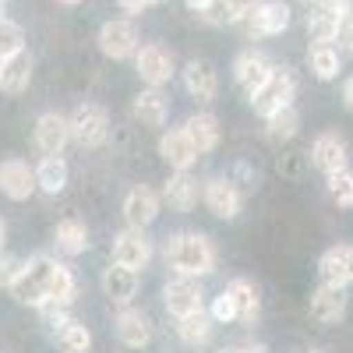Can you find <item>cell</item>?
Here are the masks:
<instances>
[{"label": "cell", "instance_id": "cell-22", "mask_svg": "<svg viewBox=\"0 0 353 353\" xmlns=\"http://www.w3.org/2000/svg\"><path fill=\"white\" fill-rule=\"evenodd\" d=\"M173 212H191L198 205V181L191 176V170H173V176L166 181L163 194H159Z\"/></svg>", "mask_w": 353, "mask_h": 353}, {"label": "cell", "instance_id": "cell-34", "mask_svg": "<svg viewBox=\"0 0 353 353\" xmlns=\"http://www.w3.org/2000/svg\"><path fill=\"white\" fill-rule=\"evenodd\" d=\"M241 11H244V0H212L198 18L209 21V25H237L241 21Z\"/></svg>", "mask_w": 353, "mask_h": 353}, {"label": "cell", "instance_id": "cell-47", "mask_svg": "<svg viewBox=\"0 0 353 353\" xmlns=\"http://www.w3.org/2000/svg\"><path fill=\"white\" fill-rule=\"evenodd\" d=\"M57 4H64V8H78V4H85V0H57Z\"/></svg>", "mask_w": 353, "mask_h": 353}, {"label": "cell", "instance_id": "cell-41", "mask_svg": "<svg viewBox=\"0 0 353 353\" xmlns=\"http://www.w3.org/2000/svg\"><path fill=\"white\" fill-rule=\"evenodd\" d=\"M311 8H325V11H332V14H343V11L353 8V0H314Z\"/></svg>", "mask_w": 353, "mask_h": 353}, {"label": "cell", "instance_id": "cell-38", "mask_svg": "<svg viewBox=\"0 0 353 353\" xmlns=\"http://www.w3.org/2000/svg\"><path fill=\"white\" fill-rule=\"evenodd\" d=\"M332 46H336L343 57H346V53H353V8L339 14V21H336V36H332Z\"/></svg>", "mask_w": 353, "mask_h": 353}, {"label": "cell", "instance_id": "cell-11", "mask_svg": "<svg viewBox=\"0 0 353 353\" xmlns=\"http://www.w3.org/2000/svg\"><path fill=\"white\" fill-rule=\"evenodd\" d=\"M32 141H36L39 156H61L64 145L71 141V121L64 113H43L36 121Z\"/></svg>", "mask_w": 353, "mask_h": 353}, {"label": "cell", "instance_id": "cell-51", "mask_svg": "<svg viewBox=\"0 0 353 353\" xmlns=\"http://www.w3.org/2000/svg\"><path fill=\"white\" fill-rule=\"evenodd\" d=\"M307 353H321V350H307Z\"/></svg>", "mask_w": 353, "mask_h": 353}, {"label": "cell", "instance_id": "cell-17", "mask_svg": "<svg viewBox=\"0 0 353 353\" xmlns=\"http://www.w3.org/2000/svg\"><path fill=\"white\" fill-rule=\"evenodd\" d=\"M113 325H117V339H121L124 346H131V350H141V346L152 343V318L145 311H138V307L124 304Z\"/></svg>", "mask_w": 353, "mask_h": 353}, {"label": "cell", "instance_id": "cell-1", "mask_svg": "<svg viewBox=\"0 0 353 353\" xmlns=\"http://www.w3.org/2000/svg\"><path fill=\"white\" fill-rule=\"evenodd\" d=\"M216 244L205 237V233H173V237L166 241V265L170 269H176L181 276H209L216 272Z\"/></svg>", "mask_w": 353, "mask_h": 353}, {"label": "cell", "instance_id": "cell-30", "mask_svg": "<svg viewBox=\"0 0 353 353\" xmlns=\"http://www.w3.org/2000/svg\"><path fill=\"white\" fill-rule=\"evenodd\" d=\"M307 68H311L314 78L332 81V78L343 71V53H339L332 43H314V46L307 50Z\"/></svg>", "mask_w": 353, "mask_h": 353}, {"label": "cell", "instance_id": "cell-6", "mask_svg": "<svg viewBox=\"0 0 353 353\" xmlns=\"http://www.w3.org/2000/svg\"><path fill=\"white\" fill-rule=\"evenodd\" d=\"M96 43H99V53L110 57V61H128V57H134L138 46H141L138 28H134V21H128V18H113V21H106V25L99 28Z\"/></svg>", "mask_w": 353, "mask_h": 353}, {"label": "cell", "instance_id": "cell-19", "mask_svg": "<svg viewBox=\"0 0 353 353\" xmlns=\"http://www.w3.org/2000/svg\"><path fill=\"white\" fill-rule=\"evenodd\" d=\"M318 276L321 283H336V286H353V244H336L321 254L318 261Z\"/></svg>", "mask_w": 353, "mask_h": 353}, {"label": "cell", "instance_id": "cell-10", "mask_svg": "<svg viewBox=\"0 0 353 353\" xmlns=\"http://www.w3.org/2000/svg\"><path fill=\"white\" fill-rule=\"evenodd\" d=\"M201 198H205V205H209V212L216 219H237L241 209H244V198H241L237 184H233L230 176H212V181H205Z\"/></svg>", "mask_w": 353, "mask_h": 353}, {"label": "cell", "instance_id": "cell-9", "mask_svg": "<svg viewBox=\"0 0 353 353\" xmlns=\"http://www.w3.org/2000/svg\"><path fill=\"white\" fill-rule=\"evenodd\" d=\"M113 261H121V265H128V269L141 272L145 265L152 261V241H149V233L138 230V226H128L124 233H117V237H113Z\"/></svg>", "mask_w": 353, "mask_h": 353}, {"label": "cell", "instance_id": "cell-45", "mask_svg": "<svg viewBox=\"0 0 353 353\" xmlns=\"http://www.w3.org/2000/svg\"><path fill=\"white\" fill-rule=\"evenodd\" d=\"M241 353H269L261 343H251V346H241Z\"/></svg>", "mask_w": 353, "mask_h": 353}, {"label": "cell", "instance_id": "cell-4", "mask_svg": "<svg viewBox=\"0 0 353 353\" xmlns=\"http://www.w3.org/2000/svg\"><path fill=\"white\" fill-rule=\"evenodd\" d=\"M293 99H297V78L290 74V68H272L269 81L251 96V106L258 117H272L276 110L293 106Z\"/></svg>", "mask_w": 353, "mask_h": 353}, {"label": "cell", "instance_id": "cell-18", "mask_svg": "<svg viewBox=\"0 0 353 353\" xmlns=\"http://www.w3.org/2000/svg\"><path fill=\"white\" fill-rule=\"evenodd\" d=\"M103 293L110 297V304H117V307L131 304L134 293H138V272L128 269V265H121V261H110L103 269Z\"/></svg>", "mask_w": 353, "mask_h": 353}, {"label": "cell", "instance_id": "cell-32", "mask_svg": "<svg viewBox=\"0 0 353 353\" xmlns=\"http://www.w3.org/2000/svg\"><path fill=\"white\" fill-rule=\"evenodd\" d=\"M78 297V283H74V272L71 265H53V276H50V290H46V304H61L68 307L71 301Z\"/></svg>", "mask_w": 353, "mask_h": 353}, {"label": "cell", "instance_id": "cell-40", "mask_svg": "<svg viewBox=\"0 0 353 353\" xmlns=\"http://www.w3.org/2000/svg\"><path fill=\"white\" fill-rule=\"evenodd\" d=\"M209 314L216 318V325H226V321H233V301H230V293H226V290L212 301V311H209Z\"/></svg>", "mask_w": 353, "mask_h": 353}, {"label": "cell", "instance_id": "cell-21", "mask_svg": "<svg viewBox=\"0 0 353 353\" xmlns=\"http://www.w3.org/2000/svg\"><path fill=\"white\" fill-rule=\"evenodd\" d=\"M159 156L166 159L170 170H191L198 163V149L191 145L188 131L184 128H176V131H166L159 138Z\"/></svg>", "mask_w": 353, "mask_h": 353}, {"label": "cell", "instance_id": "cell-15", "mask_svg": "<svg viewBox=\"0 0 353 353\" xmlns=\"http://www.w3.org/2000/svg\"><path fill=\"white\" fill-rule=\"evenodd\" d=\"M36 191V170L21 159H4L0 163V194H8L11 201H25Z\"/></svg>", "mask_w": 353, "mask_h": 353}, {"label": "cell", "instance_id": "cell-35", "mask_svg": "<svg viewBox=\"0 0 353 353\" xmlns=\"http://www.w3.org/2000/svg\"><path fill=\"white\" fill-rule=\"evenodd\" d=\"M336 21H339V14H332V11H325V8H311V14H307V36H311L314 43H332Z\"/></svg>", "mask_w": 353, "mask_h": 353}, {"label": "cell", "instance_id": "cell-29", "mask_svg": "<svg viewBox=\"0 0 353 353\" xmlns=\"http://www.w3.org/2000/svg\"><path fill=\"white\" fill-rule=\"evenodd\" d=\"M53 244H57V251L68 254V258L85 254V248H88L85 223L81 219H61V223H57V230H53Z\"/></svg>", "mask_w": 353, "mask_h": 353}, {"label": "cell", "instance_id": "cell-28", "mask_svg": "<svg viewBox=\"0 0 353 353\" xmlns=\"http://www.w3.org/2000/svg\"><path fill=\"white\" fill-rule=\"evenodd\" d=\"M212 329H216V318L209 311H191L184 318H176V336H181L184 346H205L212 339Z\"/></svg>", "mask_w": 353, "mask_h": 353}, {"label": "cell", "instance_id": "cell-50", "mask_svg": "<svg viewBox=\"0 0 353 353\" xmlns=\"http://www.w3.org/2000/svg\"><path fill=\"white\" fill-rule=\"evenodd\" d=\"M297 4H307V8H311V4H314V0H297Z\"/></svg>", "mask_w": 353, "mask_h": 353}, {"label": "cell", "instance_id": "cell-13", "mask_svg": "<svg viewBox=\"0 0 353 353\" xmlns=\"http://www.w3.org/2000/svg\"><path fill=\"white\" fill-rule=\"evenodd\" d=\"M269 74H272V61L265 53H258V50H244L237 61H233V81L244 88L248 99L269 81Z\"/></svg>", "mask_w": 353, "mask_h": 353}, {"label": "cell", "instance_id": "cell-43", "mask_svg": "<svg viewBox=\"0 0 353 353\" xmlns=\"http://www.w3.org/2000/svg\"><path fill=\"white\" fill-rule=\"evenodd\" d=\"M343 103H346V110L353 113V74L343 81Z\"/></svg>", "mask_w": 353, "mask_h": 353}, {"label": "cell", "instance_id": "cell-48", "mask_svg": "<svg viewBox=\"0 0 353 353\" xmlns=\"http://www.w3.org/2000/svg\"><path fill=\"white\" fill-rule=\"evenodd\" d=\"M145 4H149V8H156V4H166V0H145Z\"/></svg>", "mask_w": 353, "mask_h": 353}, {"label": "cell", "instance_id": "cell-31", "mask_svg": "<svg viewBox=\"0 0 353 353\" xmlns=\"http://www.w3.org/2000/svg\"><path fill=\"white\" fill-rule=\"evenodd\" d=\"M36 188L46 194H61L68 188V163L61 156H43L36 166Z\"/></svg>", "mask_w": 353, "mask_h": 353}, {"label": "cell", "instance_id": "cell-46", "mask_svg": "<svg viewBox=\"0 0 353 353\" xmlns=\"http://www.w3.org/2000/svg\"><path fill=\"white\" fill-rule=\"evenodd\" d=\"M4 241H8V223L0 219V248H4Z\"/></svg>", "mask_w": 353, "mask_h": 353}, {"label": "cell", "instance_id": "cell-20", "mask_svg": "<svg viewBox=\"0 0 353 353\" xmlns=\"http://www.w3.org/2000/svg\"><path fill=\"white\" fill-rule=\"evenodd\" d=\"M184 88L191 92V99H198V103H212L216 99V92H219V74H216V68L209 64V61H188V68H184Z\"/></svg>", "mask_w": 353, "mask_h": 353}, {"label": "cell", "instance_id": "cell-37", "mask_svg": "<svg viewBox=\"0 0 353 353\" xmlns=\"http://www.w3.org/2000/svg\"><path fill=\"white\" fill-rule=\"evenodd\" d=\"M329 194L336 205H343V209H353V173L343 166L336 173H329Z\"/></svg>", "mask_w": 353, "mask_h": 353}, {"label": "cell", "instance_id": "cell-24", "mask_svg": "<svg viewBox=\"0 0 353 353\" xmlns=\"http://www.w3.org/2000/svg\"><path fill=\"white\" fill-rule=\"evenodd\" d=\"M134 121H141L145 128H163L166 117H170V99L163 96V88H141L134 96Z\"/></svg>", "mask_w": 353, "mask_h": 353}, {"label": "cell", "instance_id": "cell-5", "mask_svg": "<svg viewBox=\"0 0 353 353\" xmlns=\"http://www.w3.org/2000/svg\"><path fill=\"white\" fill-rule=\"evenodd\" d=\"M71 138L81 145V149H99L110 138V113L99 103H81L71 117Z\"/></svg>", "mask_w": 353, "mask_h": 353}, {"label": "cell", "instance_id": "cell-39", "mask_svg": "<svg viewBox=\"0 0 353 353\" xmlns=\"http://www.w3.org/2000/svg\"><path fill=\"white\" fill-rule=\"evenodd\" d=\"M21 265H25L21 258H14V254H8L4 248H0V286L8 290V286H11L14 279H18V272H21Z\"/></svg>", "mask_w": 353, "mask_h": 353}, {"label": "cell", "instance_id": "cell-49", "mask_svg": "<svg viewBox=\"0 0 353 353\" xmlns=\"http://www.w3.org/2000/svg\"><path fill=\"white\" fill-rule=\"evenodd\" d=\"M219 353H241L237 346H226V350H219Z\"/></svg>", "mask_w": 353, "mask_h": 353}, {"label": "cell", "instance_id": "cell-44", "mask_svg": "<svg viewBox=\"0 0 353 353\" xmlns=\"http://www.w3.org/2000/svg\"><path fill=\"white\" fill-rule=\"evenodd\" d=\"M209 4H212V0H184V8H188L191 14H201L205 8H209Z\"/></svg>", "mask_w": 353, "mask_h": 353}, {"label": "cell", "instance_id": "cell-12", "mask_svg": "<svg viewBox=\"0 0 353 353\" xmlns=\"http://www.w3.org/2000/svg\"><path fill=\"white\" fill-rule=\"evenodd\" d=\"M159 205H163V198H159V194H156L149 184H134V188L124 194L121 212H124L128 226L145 230V226H152V223H156V216H159Z\"/></svg>", "mask_w": 353, "mask_h": 353}, {"label": "cell", "instance_id": "cell-33", "mask_svg": "<svg viewBox=\"0 0 353 353\" xmlns=\"http://www.w3.org/2000/svg\"><path fill=\"white\" fill-rule=\"evenodd\" d=\"M297 131H301V113L293 106H283L272 117H265V134H269V141H290Z\"/></svg>", "mask_w": 353, "mask_h": 353}, {"label": "cell", "instance_id": "cell-36", "mask_svg": "<svg viewBox=\"0 0 353 353\" xmlns=\"http://www.w3.org/2000/svg\"><path fill=\"white\" fill-rule=\"evenodd\" d=\"M18 50H25L21 25H18L14 18H8V14H0V61H4V57H11V53H18Z\"/></svg>", "mask_w": 353, "mask_h": 353}, {"label": "cell", "instance_id": "cell-25", "mask_svg": "<svg viewBox=\"0 0 353 353\" xmlns=\"http://www.w3.org/2000/svg\"><path fill=\"white\" fill-rule=\"evenodd\" d=\"M226 293L233 301V321H241V325H251L261 311V297H258V286L251 279H233L226 283Z\"/></svg>", "mask_w": 353, "mask_h": 353}, {"label": "cell", "instance_id": "cell-8", "mask_svg": "<svg viewBox=\"0 0 353 353\" xmlns=\"http://www.w3.org/2000/svg\"><path fill=\"white\" fill-rule=\"evenodd\" d=\"M163 304L173 318H184L191 311H201L205 307V293H201V283L194 276H176L163 286Z\"/></svg>", "mask_w": 353, "mask_h": 353}, {"label": "cell", "instance_id": "cell-16", "mask_svg": "<svg viewBox=\"0 0 353 353\" xmlns=\"http://www.w3.org/2000/svg\"><path fill=\"white\" fill-rule=\"evenodd\" d=\"M32 53L28 50H18L11 57H4L0 61V92H8V96H21L28 85H32Z\"/></svg>", "mask_w": 353, "mask_h": 353}, {"label": "cell", "instance_id": "cell-26", "mask_svg": "<svg viewBox=\"0 0 353 353\" xmlns=\"http://www.w3.org/2000/svg\"><path fill=\"white\" fill-rule=\"evenodd\" d=\"M184 131H188L191 145L198 149V156L219 149V121H216V113H209V110L191 113L188 121H184Z\"/></svg>", "mask_w": 353, "mask_h": 353}, {"label": "cell", "instance_id": "cell-14", "mask_svg": "<svg viewBox=\"0 0 353 353\" xmlns=\"http://www.w3.org/2000/svg\"><path fill=\"white\" fill-rule=\"evenodd\" d=\"M311 318L321 321V325H336V321L346 318V286H336V283H321L314 293H311Z\"/></svg>", "mask_w": 353, "mask_h": 353}, {"label": "cell", "instance_id": "cell-2", "mask_svg": "<svg viewBox=\"0 0 353 353\" xmlns=\"http://www.w3.org/2000/svg\"><path fill=\"white\" fill-rule=\"evenodd\" d=\"M290 18H293V11L283 0H244L237 25L248 39H272L290 28Z\"/></svg>", "mask_w": 353, "mask_h": 353}, {"label": "cell", "instance_id": "cell-3", "mask_svg": "<svg viewBox=\"0 0 353 353\" xmlns=\"http://www.w3.org/2000/svg\"><path fill=\"white\" fill-rule=\"evenodd\" d=\"M53 265H57V258H50V254H36V258H28V261L21 265L18 279L8 286V290H11V297H14L18 304H32V307L46 304V290H50Z\"/></svg>", "mask_w": 353, "mask_h": 353}, {"label": "cell", "instance_id": "cell-27", "mask_svg": "<svg viewBox=\"0 0 353 353\" xmlns=\"http://www.w3.org/2000/svg\"><path fill=\"white\" fill-rule=\"evenodd\" d=\"M53 343L61 346V353H92V332L85 329V321L71 314L53 325Z\"/></svg>", "mask_w": 353, "mask_h": 353}, {"label": "cell", "instance_id": "cell-7", "mask_svg": "<svg viewBox=\"0 0 353 353\" xmlns=\"http://www.w3.org/2000/svg\"><path fill=\"white\" fill-rule=\"evenodd\" d=\"M134 68H138V78L152 88H163L170 78H173V53L163 46V43H149V46H138L134 53Z\"/></svg>", "mask_w": 353, "mask_h": 353}, {"label": "cell", "instance_id": "cell-23", "mask_svg": "<svg viewBox=\"0 0 353 353\" xmlns=\"http://www.w3.org/2000/svg\"><path fill=\"white\" fill-rule=\"evenodd\" d=\"M346 159H350V152H346V141L339 138V134H318L314 138V145H311V163L321 170V173H336V170H343L346 166Z\"/></svg>", "mask_w": 353, "mask_h": 353}, {"label": "cell", "instance_id": "cell-42", "mask_svg": "<svg viewBox=\"0 0 353 353\" xmlns=\"http://www.w3.org/2000/svg\"><path fill=\"white\" fill-rule=\"evenodd\" d=\"M117 8H121L124 14H141L149 4H145V0H117Z\"/></svg>", "mask_w": 353, "mask_h": 353}]
</instances>
